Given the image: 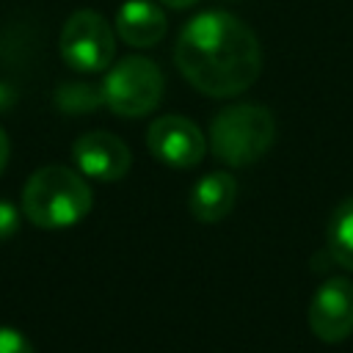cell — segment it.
Returning a JSON list of instances; mask_svg holds the SVG:
<instances>
[{
	"mask_svg": "<svg viewBox=\"0 0 353 353\" xmlns=\"http://www.w3.org/2000/svg\"><path fill=\"white\" fill-rule=\"evenodd\" d=\"M174 63L207 97H237L262 72V47L251 25L229 11H201L176 36Z\"/></svg>",
	"mask_w": 353,
	"mask_h": 353,
	"instance_id": "6da1fadb",
	"label": "cell"
},
{
	"mask_svg": "<svg viewBox=\"0 0 353 353\" xmlns=\"http://www.w3.org/2000/svg\"><path fill=\"white\" fill-rule=\"evenodd\" d=\"M91 210L88 182L66 165H44L30 174L22 190V212L39 229H66Z\"/></svg>",
	"mask_w": 353,
	"mask_h": 353,
	"instance_id": "7a4b0ae2",
	"label": "cell"
},
{
	"mask_svg": "<svg viewBox=\"0 0 353 353\" xmlns=\"http://www.w3.org/2000/svg\"><path fill=\"white\" fill-rule=\"evenodd\" d=\"M273 113L254 102L229 105L210 124V149L221 163L232 168L256 163L273 146Z\"/></svg>",
	"mask_w": 353,
	"mask_h": 353,
	"instance_id": "3957f363",
	"label": "cell"
},
{
	"mask_svg": "<svg viewBox=\"0 0 353 353\" xmlns=\"http://www.w3.org/2000/svg\"><path fill=\"white\" fill-rule=\"evenodd\" d=\"M163 72L143 55H127L116 61L102 80V102L124 119L152 113L163 99Z\"/></svg>",
	"mask_w": 353,
	"mask_h": 353,
	"instance_id": "277c9868",
	"label": "cell"
},
{
	"mask_svg": "<svg viewBox=\"0 0 353 353\" xmlns=\"http://www.w3.org/2000/svg\"><path fill=\"white\" fill-rule=\"evenodd\" d=\"M58 50L66 66H72L74 72H105L116 58V30L99 11L77 8L63 22Z\"/></svg>",
	"mask_w": 353,
	"mask_h": 353,
	"instance_id": "5b68a950",
	"label": "cell"
},
{
	"mask_svg": "<svg viewBox=\"0 0 353 353\" xmlns=\"http://www.w3.org/2000/svg\"><path fill=\"white\" fill-rule=\"evenodd\" d=\"M306 320L312 334L323 342L347 339L353 334V284L342 276L325 279L309 301Z\"/></svg>",
	"mask_w": 353,
	"mask_h": 353,
	"instance_id": "8992f818",
	"label": "cell"
},
{
	"mask_svg": "<svg viewBox=\"0 0 353 353\" xmlns=\"http://www.w3.org/2000/svg\"><path fill=\"white\" fill-rule=\"evenodd\" d=\"M146 146L160 163H165L171 168L199 165L204 157V149H207L201 130L185 116L154 119L149 124V132H146Z\"/></svg>",
	"mask_w": 353,
	"mask_h": 353,
	"instance_id": "52a82bcc",
	"label": "cell"
},
{
	"mask_svg": "<svg viewBox=\"0 0 353 353\" xmlns=\"http://www.w3.org/2000/svg\"><path fill=\"white\" fill-rule=\"evenodd\" d=\"M72 157H74L80 174L94 176L99 182H116V179L127 176V171L132 165V154H130L127 143L108 130H91V132L80 135L72 146Z\"/></svg>",
	"mask_w": 353,
	"mask_h": 353,
	"instance_id": "ba28073f",
	"label": "cell"
},
{
	"mask_svg": "<svg viewBox=\"0 0 353 353\" xmlns=\"http://www.w3.org/2000/svg\"><path fill=\"white\" fill-rule=\"evenodd\" d=\"M116 36L130 47H152L157 44L168 30L165 11L152 0H127L116 11L113 22Z\"/></svg>",
	"mask_w": 353,
	"mask_h": 353,
	"instance_id": "9c48e42d",
	"label": "cell"
},
{
	"mask_svg": "<svg viewBox=\"0 0 353 353\" xmlns=\"http://www.w3.org/2000/svg\"><path fill=\"white\" fill-rule=\"evenodd\" d=\"M234 199H237L234 176L226 171H210L190 190V212L201 223H218L232 212Z\"/></svg>",
	"mask_w": 353,
	"mask_h": 353,
	"instance_id": "30bf717a",
	"label": "cell"
},
{
	"mask_svg": "<svg viewBox=\"0 0 353 353\" xmlns=\"http://www.w3.org/2000/svg\"><path fill=\"white\" fill-rule=\"evenodd\" d=\"M325 240H328V254L347 270H353V196L342 199L331 218H328V229H325Z\"/></svg>",
	"mask_w": 353,
	"mask_h": 353,
	"instance_id": "8fae6325",
	"label": "cell"
},
{
	"mask_svg": "<svg viewBox=\"0 0 353 353\" xmlns=\"http://www.w3.org/2000/svg\"><path fill=\"white\" fill-rule=\"evenodd\" d=\"M0 353H36V350L25 334H19L17 328L0 325Z\"/></svg>",
	"mask_w": 353,
	"mask_h": 353,
	"instance_id": "7c38bea8",
	"label": "cell"
},
{
	"mask_svg": "<svg viewBox=\"0 0 353 353\" xmlns=\"http://www.w3.org/2000/svg\"><path fill=\"white\" fill-rule=\"evenodd\" d=\"M17 229H19V212H17V207L0 199V243L8 240L11 234H17Z\"/></svg>",
	"mask_w": 353,
	"mask_h": 353,
	"instance_id": "4fadbf2b",
	"label": "cell"
},
{
	"mask_svg": "<svg viewBox=\"0 0 353 353\" xmlns=\"http://www.w3.org/2000/svg\"><path fill=\"white\" fill-rule=\"evenodd\" d=\"M8 154H11V143H8V135H6L3 127H0V174H3V168L8 165Z\"/></svg>",
	"mask_w": 353,
	"mask_h": 353,
	"instance_id": "5bb4252c",
	"label": "cell"
},
{
	"mask_svg": "<svg viewBox=\"0 0 353 353\" xmlns=\"http://www.w3.org/2000/svg\"><path fill=\"white\" fill-rule=\"evenodd\" d=\"M160 6H165V8H190V6H196L199 0H157Z\"/></svg>",
	"mask_w": 353,
	"mask_h": 353,
	"instance_id": "9a60e30c",
	"label": "cell"
}]
</instances>
